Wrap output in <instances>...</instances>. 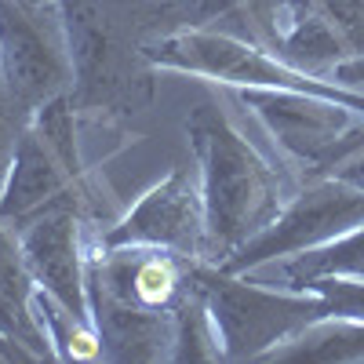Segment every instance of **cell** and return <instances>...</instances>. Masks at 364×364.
Segmentation results:
<instances>
[{"mask_svg": "<svg viewBox=\"0 0 364 364\" xmlns=\"http://www.w3.org/2000/svg\"><path fill=\"white\" fill-rule=\"evenodd\" d=\"M149 58H157L164 66L178 70H193L208 73L219 80H237V84H269V87H284V91H302V95H317L328 102H343L364 109V99L346 95L339 87H324L310 77H302L288 66H281L277 58H269L266 51H255L248 44H240L233 37H215V33H178L164 37L149 48Z\"/></svg>", "mask_w": 364, "mask_h": 364, "instance_id": "2", "label": "cell"}, {"mask_svg": "<svg viewBox=\"0 0 364 364\" xmlns=\"http://www.w3.org/2000/svg\"><path fill=\"white\" fill-rule=\"evenodd\" d=\"M0 63L18 102L48 99L66 80V63L33 0H0Z\"/></svg>", "mask_w": 364, "mask_h": 364, "instance_id": "3", "label": "cell"}, {"mask_svg": "<svg viewBox=\"0 0 364 364\" xmlns=\"http://www.w3.org/2000/svg\"><path fill=\"white\" fill-rule=\"evenodd\" d=\"M306 4L328 18L346 48L364 51V0H306Z\"/></svg>", "mask_w": 364, "mask_h": 364, "instance_id": "7", "label": "cell"}, {"mask_svg": "<svg viewBox=\"0 0 364 364\" xmlns=\"http://www.w3.org/2000/svg\"><path fill=\"white\" fill-rule=\"evenodd\" d=\"M164 4H171L182 22L204 26V22H211V18L237 15L240 8H255L259 0H164Z\"/></svg>", "mask_w": 364, "mask_h": 364, "instance_id": "8", "label": "cell"}, {"mask_svg": "<svg viewBox=\"0 0 364 364\" xmlns=\"http://www.w3.org/2000/svg\"><path fill=\"white\" fill-rule=\"evenodd\" d=\"M63 11L80 95L87 102H135L146 95V37L182 22L164 0H63Z\"/></svg>", "mask_w": 364, "mask_h": 364, "instance_id": "1", "label": "cell"}, {"mask_svg": "<svg viewBox=\"0 0 364 364\" xmlns=\"http://www.w3.org/2000/svg\"><path fill=\"white\" fill-rule=\"evenodd\" d=\"M339 269L364 273V233L346 240V245H339V248H328V252H317L310 259H302L295 266V277L317 281V277H328V273H339Z\"/></svg>", "mask_w": 364, "mask_h": 364, "instance_id": "6", "label": "cell"}, {"mask_svg": "<svg viewBox=\"0 0 364 364\" xmlns=\"http://www.w3.org/2000/svg\"><path fill=\"white\" fill-rule=\"evenodd\" d=\"M252 106H259V113L273 124L295 154L310 157V161H324L343 146V132L346 120L343 113H336L324 102H310L302 99V91H277V95H252Z\"/></svg>", "mask_w": 364, "mask_h": 364, "instance_id": "4", "label": "cell"}, {"mask_svg": "<svg viewBox=\"0 0 364 364\" xmlns=\"http://www.w3.org/2000/svg\"><path fill=\"white\" fill-rule=\"evenodd\" d=\"M357 219H364V190L350 193V190H339V186H317L288 211L284 223L273 230L255 248V255H248V259H262V255H277V252L314 245V240H321L328 233H339V230L353 226Z\"/></svg>", "mask_w": 364, "mask_h": 364, "instance_id": "5", "label": "cell"}, {"mask_svg": "<svg viewBox=\"0 0 364 364\" xmlns=\"http://www.w3.org/2000/svg\"><path fill=\"white\" fill-rule=\"evenodd\" d=\"M339 80H346V84L364 80V58H357V63H343L339 66Z\"/></svg>", "mask_w": 364, "mask_h": 364, "instance_id": "10", "label": "cell"}, {"mask_svg": "<svg viewBox=\"0 0 364 364\" xmlns=\"http://www.w3.org/2000/svg\"><path fill=\"white\" fill-rule=\"evenodd\" d=\"M364 353V331H339V336H328L314 346H299L295 357H324V360H343V357H360Z\"/></svg>", "mask_w": 364, "mask_h": 364, "instance_id": "9", "label": "cell"}, {"mask_svg": "<svg viewBox=\"0 0 364 364\" xmlns=\"http://www.w3.org/2000/svg\"><path fill=\"white\" fill-rule=\"evenodd\" d=\"M343 175H346V182H353V186H357V190H364V157H357V161H350Z\"/></svg>", "mask_w": 364, "mask_h": 364, "instance_id": "11", "label": "cell"}]
</instances>
